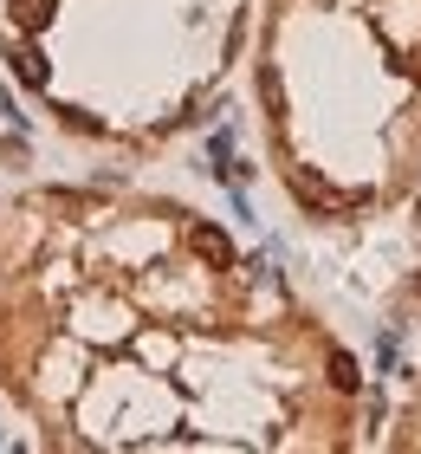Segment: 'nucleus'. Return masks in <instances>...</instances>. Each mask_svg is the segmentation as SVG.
<instances>
[{
  "label": "nucleus",
  "instance_id": "obj_1",
  "mask_svg": "<svg viewBox=\"0 0 421 454\" xmlns=\"http://www.w3.org/2000/svg\"><path fill=\"white\" fill-rule=\"evenodd\" d=\"M188 247H195V254H201L207 266H234V240H227L221 227H207V221L195 227V234H188Z\"/></svg>",
  "mask_w": 421,
  "mask_h": 454
},
{
  "label": "nucleus",
  "instance_id": "obj_2",
  "mask_svg": "<svg viewBox=\"0 0 421 454\" xmlns=\"http://www.w3.org/2000/svg\"><path fill=\"white\" fill-rule=\"evenodd\" d=\"M13 72H19V85H46V78H52V66H46V52H39V46H19L13 52Z\"/></svg>",
  "mask_w": 421,
  "mask_h": 454
},
{
  "label": "nucleus",
  "instance_id": "obj_3",
  "mask_svg": "<svg viewBox=\"0 0 421 454\" xmlns=\"http://www.w3.org/2000/svg\"><path fill=\"white\" fill-rule=\"evenodd\" d=\"M52 20V0H13V27L19 33H39Z\"/></svg>",
  "mask_w": 421,
  "mask_h": 454
},
{
  "label": "nucleus",
  "instance_id": "obj_4",
  "mask_svg": "<svg viewBox=\"0 0 421 454\" xmlns=\"http://www.w3.org/2000/svg\"><path fill=\"white\" fill-rule=\"evenodd\" d=\"M331 383L344 389V396H350L356 383H363V377H356V357H350V350H331Z\"/></svg>",
  "mask_w": 421,
  "mask_h": 454
},
{
  "label": "nucleus",
  "instance_id": "obj_5",
  "mask_svg": "<svg viewBox=\"0 0 421 454\" xmlns=\"http://www.w3.org/2000/svg\"><path fill=\"white\" fill-rule=\"evenodd\" d=\"M415 293H421V279H415Z\"/></svg>",
  "mask_w": 421,
  "mask_h": 454
}]
</instances>
